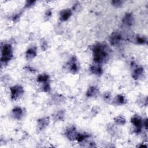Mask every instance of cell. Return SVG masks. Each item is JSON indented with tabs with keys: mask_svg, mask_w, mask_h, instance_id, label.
Segmentation results:
<instances>
[{
	"mask_svg": "<svg viewBox=\"0 0 148 148\" xmlns=\"http://www.w3.org/2000/svg\"><path fill=\"white\" fill-rule=\"evenodd\" d=\"M24 115V111L20 106H15L12 110V116L14 119L17 120H21Z\"/></svg>",
	"mask_w": 148,
	"mask_h": 148,
	"instance_id": "8",
	"label": "cell"
},
{
	"mask_svg": "<svg viewBox=\"0 0 148 148\" xmlns=\"http://www.w3.org/2000/svg\"><path fill=\"white\" fill-rule=\"evenodd\" d=\"M91 137V135L88 133H79L76 138V140L79 143H82Z\"/></svg>",
	"mask_w": 148,
	"mask_h": 148,
	"instance_id": "18",
	"label": "cell"
},
{
	"mask_svg": "<svg viewBox=\"0 0 148 148\" xmlns=\"http://www.w3.org/2000/svg\"><path fill=\"white\" fill-rule=\"evenodd\" d=\"M123 23L128 27H131L133 25L134 22V17L131 12L126 13L122 19Z\"/></svg>",
	"mask_w": 148,
	"mask_h": 148,
	"instance_id": "12",
	"label": "cell"
},
{
	"mask_svg": "<svg viewBox=\"0 0 148 148\" xmlns=\"http://www.w3.org/2000/svg\"><path fill=\"white\" fill-rule=\"evenodd\" d=\"M40 47L41 49L43 51H46L48 47V44L46 40H42L40 42Z\"/></svg>",
	"mask_w": 148,
	"mask_h": 148,
	"instance_id": "28",
	"label": "cell"
},
{
	"mask_svg": "<svg viewBox=\"0 0 148 148\" xmlns=\"http://www.w3.org/2000/svg\"><path fill=\"white\" fill-rule=\"evenodd\" d=\"M72 12L70 9H64L59 13V19L61 21H67L72 16Z\"/></svg>",
	"mask_w": 148,
	"mask_h": 148,
	"instance_id": "13",
	"label": "cell"
},
{
	"mask_svg": "<svg viewBox=\"0 0 148 148\" xmlns=\"http://www.w3.org/2000/svg\"><path fill=\"white\" fill-rule=\"evenodd\" d=\"M113 103L116 106H121L127 103V99L123 95L118 94L113 100Z\"/></svg>",
	"mask_w": 148,
	"mask_h": 148,
	"instance_id": "14",
	"label": "cell"
},
{
	"mask_svg": "<svg viewBox=\"0 0 148 148\" xmlns=\"http://www.w3.org/2000/svg\"><path fill=\"white\" fill-rule=\"evenodd\" d=\"M122 40H123L122 35L119 31L113 32L110 34L109 38V43L112 46H117L120 45Z\"/></svg>",
	"mask_w": 148,
	"mask_h": 148,
	"instance_id": "6",
	"label": "cell"
},
{
	"mask_svg": "<svg viewBox=\"0 0 148 148\" xmlns=\"http://www.w3.org/2000/svg\"><path fill=\"white\" fill-rule=\"evenodd\" d=\"M65 112L64 110H59L53 114V120L56 121H61L65 119Z\"/></svg>",
	"mask_w": 148,
	"mask_h": 148,
	"instance_id": "17",
	"label": "cell"
},
{
	"mask_svg": "<svg viewBox=\"0 0 148 148\" xmlns=\"http://www.w3.org/2000/svg\"><path fill=\"white\" fill-rule=\"evenodd\" d=\"M143 120L142 117L138 114H134L131 118V123L134 126V133L138 134L142 131L143 128Z\"/></svg>",
	"mask_w": 148,
	"mask_h": 148,
	"instance_id": "5",
	"label": "cell"
},
{
	"mask_svg": "<svg viewBox=\"0 0 148 148\" xmlns=\"http://www.w3.org/2000/svg\"><path fill=\"white\" fill-rule=\"evenodd\" d=\"M50 123L49 117H44L39 119L37 120V128L39 130L42 131L46 129Z\"/></svg>",
	"mask_w": 148,
	"mask_h": 148,
	"instance_id": "10",
	"label": "cell"
},
{
	"mask_svg": "<svg viewBox=\"0 0 148 148\" xmlns=\"http://www.w3.org/2000/svg\"><path fill=\"white\" fill-rule=\"evenodd\" d=\"M89 69L90 72L95 76H100L103 73V69L102 65L97 63L94 62L93 64H91Z\"/></svg>",
	"mask_w": 148,
	"mask_h": 148,
	"instance_id": "9",
	"label": "cell"
},
{
	"mask_svg": "<svg viewBox=\"0 0 148 148\" xmlns=\"http://www.w3.org/2000/svg\"><path fill=\"white\" fill-rule=\"evenodd\" d=\"M114 122L117 125H124L126 123V119L124 116L119 115L114 118Z\"/></svg>",
	"mask_w": 148,
	"mask_h": 148,
	"instance_id": "20",
	"label": "cell"
},
{
	"mask_svg": "<svg viewBox=\"0 0 148 148\" xmlns=\"http://www.w3.org/2000/svg\"><path fill=\"white\" fill-rule=\"evenodd\" d=\"M1 65H7L13 57L12 46L9 43H4L1 48Z\"/></svg>",
	"mask_w": 148,
	"mask_h": 148,
	"instance_id": "2",
	"label": "cell"
},
{
	"mask_svg": "<svg viewBox=\"0 0 148 148\" xmlns=\"http://www.w3.org/2000/svg\"><path fill=\"white\" fill-rule=\"evenodd\" d=\"M52 16V10L51 9H47L44 14V19L45 21H48Z\"/></svg>",
	"mask_w": 148,
	"mask_h": 148,
	"instance_id": "24",
	"label": "cell"
},
{
	"mask_svg": "<svg viewBox=\"0 0 148 148\" xmlns=\"http://www.w3.org/2000/svg\"><path fill=\"white\" fill-rule=\"evenodd\" d=\"M51 89V86L50 84V82H47L44 83H42V87H41V91L44 92H47L50 91Z\"/></svg>",
	"mask_w": 148,
	"mask_h": 148,
	"instance_id": "23",
	"label": "cell"
},
{
	"mask_svg": "<svg viewBox=\"0 0 148 148\" xmlns=\"http://www.w3.org/2000/svg\"><path fill=\"white\" fill-rule=\"evenodd\" d=\"M78 134L79 132L74 125H70L68 127L65 131V135L69 140L71 141L76 140Z\"/></svg>",
	"mask_w": 148,
	"mask_h": 148,
	"instance_id": "7",
	"label": "cell"
},
{
	"mask_svg": "<svg viewBox=\"0 0 148 148\" xmlns=\"http://www.w3.org/2000/svg\"><path fill=\"white\" fill-rule=\"evenodd\" d=\"M143 127L145 128V130H147V119H145L143 120Z\"/></svg>",
	"mask_w": 148,
	"mask_h": 148,
	"instance_id": "31",
	"label": "cell"
},
{
	"mask_svg": "<svg viewBox=\"0 0 148 148\" xmlns=\"http://www.w3.org/2000/svg\"><path fill=\"white\" fill-rule=\"evenodd\" d=\"M132 65L134 66V68L132 70V72L131 74L132 77L134 80H138L144 74V68L142 66H134V65Z\"/></svg>",
	"mask_w": 148,
	"mask_h": 148,
	"instance_id": "11",
	"label": "cell"
},
{
	"mask_svg": "<svg viewBox=\"0 0 148 148\" xmlns=\"http://www.w3.org/2000/svg\"><path fill=\"white\" fill-rule=\"evenodd\" d=\"M136 41L139 45H145L147 43V40L146 37L138 35L136 36Z\"/></svg>",
	"mask_w": 148,
	"mask_h": 148,
	"instance_id": "21",
	"label": "cell"
},
{
	"mask_svg": "<svg viewBox=\"0 0 148 148\" xmlns=\"http://www.w3.org/2000/svg\"><path fill=\"white\" fill-rule=\"evenodd\" d=\"M66 66L69 72L73 75H75L79 72L80 70V65L75 56H73L71 57L66 63Z\"/></svg>",
	"mask_w": 148,
	"mask_h": 148,
	"instance_id": "4",
	"label": "cell"
},
{
	"mask_svg": "<svg viewBox=\"0 0 148 148\" xmlns=\"http://www.w3.org/2000/svg\"><path fill=\"white\" fill-rule=\"evenodd\" d=\"M98 92H99V90L98 87L92 86H90L89 88H88L86 93V95L87 98H92L96 96L98 94Z\"/></svg>",
	"mask_w": 148,
	"mask_h": 148,
	"instance_id": "16",
	"label": "cell"
},
{
	"mask_svg": "<svg viewBox=\"0 0 148 148\" xmlns=\"http://www.w3.org/2000/svg\"><path fill=\"white\" fill-rule=\"evenodd\" d=\"M79 6H80L79 3H75V4L73 5V10H76L77 9H79Z\"/></svg>",
	"mask_w": 148,
	"mask_h": 148,
	"instance_id": "32",
	"label": "cell"
},
{
	"mask_svg": "<svg viewBox=\"0 0 148 148\" xmlns=\"http://www.w3.org/2000/svg\"><path fill=\"white\" fill-rule=\"evenodd\" d=\"M35 3H36L35 1H26L25 3L24 4V9L31 8L35 5Z\"/></svg>",
	"mask_w": 148,
	"mask_h": 148,
	"instance_id": "26",
	"label": "cell"
},
{
	"mask_svg": "<svg viewBox=\"0 0 148 148\" xmlns=\"http://www.w3.org/2000/svg\"><path fill=\"white\" fill-rule=\"evenodd\" d=\"M111 94L109 92H106L104 94H103V99L106 101V102H108L110 100V98H111Z\"/></svg>",
	"mask_w": 148,
	"mask_h": 148,
	"instance_id": "29",
	"label": "cell"
},
{
	"mask_svg": "<svg viewBox=\"0 0 148 148\" xmlns=\"http://www.w3.org/2000/svg\"><path fill=\"white\" fill-rule=\"evenodd\" d=\"M23 87L19 85L16 84L10 87V97L12 101H17L24 94Z\"/></svg>",
	"mask_w": 148,
	"mask_h": 148,
	"instance_id": "3",
	"label": "cell"
},
{
	"mask_svg": "<svg viewBox=\"0 0 148 148\" xmlns=\"http://www.w3.org/2000/svg\"><path fill=\"white\" fill-rule=\"evenodd\" d=\"M112 5L116 8H120L123 6L124 1H111Z\"/></svg>",
	"mask_w": 148,
	"mask_h": 148,
	"instance_id": "27",
	"label": "cell"
},
{
	"mask_svg": "<svg viewBox=\"0 0 148 148\" xmlns=\"http://www.w3.org/2000/svg\"><path fill=\"white\" fill-rule=\"evenodd\" d=\"M37 56L36 48L35 47H31L28 48L25 52V57L27 60H31L34 59Z\"/></svg>",
	"mask_w": 148,
	"mask_h": 148,
	"instance_id": "15",
	"label": "cell"
},
{
	"mask_svg": "<svg viewBox=\"0 0 148 148\" xmlns=\"http://www.w3.org/2000/svg\"><path fill=\"white\" fill-rule=\"evenodd\" d=\"M52 97V101L54 103H61L64 101V97L60 94H54Z\"/></svg>",
	"mask_w": 148,
	"mask_h": 148,
	"instance_id": "22",
	"label": "cell"
},
{
	"mask_svg": "<svg viewBox=\"0 0 148 148\" xmlns=\"http://www.w3.org/2000/svg\"><path fill=\"white\" fill-rule=\"evenodd\" d=\"M37 82L40 83H44L50 81V76L47 73L44 74H40L38 75L36 79Z\"/></svg>",
	"mask_w": 148,
	"mask_h": 148,
	"instance_id": "19",
	"label": "cell"
},
{
	"mask_svg": "<svg viewBox=\"0 0 148 148\" xmlns=\"http://www.w3.org/2000/svg\"><path fill=\"white\" fill-rule=\"evenodd\" d=\"M108 131L110 135H116L117 133V129L113 124H110L108 126Z\"/></svg>",
	"mask_w": 148,
	"mask_h": 148,
	"instance_id": "25",
	"label": "cell"
},
{
	"mask_svg": "<svg viewBox=\"0 0 148 148\" xmlns=\"http://www.w3.org/2000/svg\"><path fill=\"white\" fill-rule=\"evenodd\" d=\"M21 14H22V12H20L17 14H16L15 15H14L13 17H12V20L14 21V22H16L17 21L19 18H20L21 16Z\"/></svg>",
	"mask_w": 148,
	"mask_h": 148,
	"instance_id": "30",
	"label": "cell"
},
{
	"mask_svg": "<svg viewBox=\"0 0 148 148\" xmlns=\"http://www.w3.org/2000/svg\"><path fill=\"white\" fill-rule=\"evenodd\" d=\"M91 50L94 62L101 65L109 59L112 52V50L106 43L101 42L93 45Z\"/></svg>",
	"mask_w": 148,
	"mask_h": 148,
	"instance_id": "1",
	"label": "cell"
}]
</instances>
